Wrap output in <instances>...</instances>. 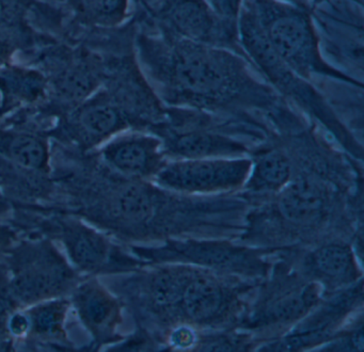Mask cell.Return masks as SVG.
I'll list each match as a JSON object with an SVG mask.
<instances>
[{"label":"cell","mask_w":364,"mask_h":352,"mask_svg":"<svg viewBox=\"0 0 364 352\" xmlns=\"http://www.w3.org/2000/svg\"><path fill=\"white\" fill-rule=\"evenodd\" d=\"M136 21L138 63L166 107L244 119H252V112L291 114L244 53L181 40Z\"/></svg>","instance_id":"1"},{"label":"cell","mask_w":364,"mask_h":352,"mask_svg":"<svg viewBox=\"0 0 364 352\" xmlns=\"http://www.w3.org/2000/svg\"><path fill=\"white\" fill-rule=\"evenodd\" d=\"M52 166L56 196L48 209L77 215L125 245L159 240L164 223L171 222L173 215L181 217L223 202H205L153 181L122 176L106 168L95 151L82 153L54 141Z\"/></svg>","instance_id":"2"},{"label":"cell","mask_w":364,"mask_h":352,"mask_svg":"<svg viewBox=\"0 0 364 352\" xmlns=\"http://www.w3.org/2000/svg\"><path fill=\"white\" fill-rule=\"evenodd\" d=\"M24 58V63L46 75L48 87L46 102L27 109L50 127L92 95L105 76V55L95 31L82 32L72 40L56 38Z\"/></svg>","instance_id":"3"},{"label":"cell","mask_w":364,"mask_h":352,"mask_svg":"<svg viewBox=\"0 0 364 352\" xmlns=\"http://www.w3.org/2000/svg\"><path fill=\"white\" fill-rule=\"evenodd\" d=\"M9 221L24 234L42 235L55 241L82 277L124 274L148 266L127 245L65 211L14 207Z\"/></svg>","instance_id":"4"},{"label":"cell","mask_w":364,"mask_h":352,"mask_svg":"<svg viewBox=\"0 0 364 352\" xmlns=\"http://www.w3.org/2000/svg\"><path fill=\"white\" fill-rule=\"evenodd\" d=\"M274 55L302 78L318 77L362 89V81L332 65L321 53L310 9L279 0H245Z\"/></svg>","instance_id":"5"},{"label":"cell","mask_w":364,"mask_h":352,"mask_svg":"<svg viewBox=\"0 0 364 352\" xmlns=\"http://www.w3.org/2000/svg\"><path fill=\"white\" fill-rule=\"evenodd\" d=\"M237 33L245 55L274 91L285 102L295 105L325 126L351 155L361 157V145L343 125L314 83L296 74L274 55L244 2L238 12Z\"/></svg>","instance_id":"6"},{"label":"cell","mask_w":364,"mask_h":352,"mask_svg":"<svg viewBox=\"0 0 364 352\" xmlns=\"http://www.w3.org/2000/svg\"><path fill=\"white\" fill-rule=\"evenodd\" d=\"M0 266L20 309L69 297L85 277L72 267L55 241L38 234H25L0 256Z\"/></svg>","instance_id":"7"},{"label":"cell","mask_w":364,"mask_h":352,"mask_svg":"<svg viewBox=\"0 0 364 352\" xmlns=\"http://www.w3.org/2000/svg\"><path fill=\"white\" fill-rule=\"evenodd\" d=\"M228 117L195 109L166 108L165 119L149 132L163 141L169 159L242 157L249 151L248 143L240 139V124H228Z\"/></svg>","instance_id":"8"},{"label":"cell","mask_w":364,"mask_h":352,"mask_svg":"<svg viewBox=\"0 0 364 352\" xmlns=\"http://www.w3.org/2000/svg\"><path fill=\"white\" fill-rule=\"evenodd\" d=\"M148 266L184 264L231 277H266L269 264L264 250L240 247L216 239H166L159 247L127 245Z\"/></svg>","instance_id":"9"},{"label":"cell","mask_w":364,"mask_h":352,"mask_svg":"<svg viewBox=\"0 0 364 352\" xmlns=\"http://www.w3.org/2000/svg\"><path fill=\"white\" fill-rule=\"evenodd\" d=\"M144 122L107 87H101L48 129L54 142L88 153L127 130H146Z\"/></svg>","instance_id":"10"},{"label":"cell","mask_w":364,"mask_h":352,"mask_svg":"<svg viewBox=\"0 0 364 352\" xmlns=\"http://www.w3.org/2000/svg\"><path fill=\"white\" fill-rule=\"evenodd\" d=\"M136 18L173 38L244 53L238 41L237 19L223 16L208 0H155Z\"/></svg>","instance_id":"11"},{"label":"cell","mask_w":364,"mask_h":352,"mask_svg":"<svg viewBox=\"0 0 364 352\" xmlns=\"http://www.w3.org/2000/svg\"><path fill=\"white\" fill-rule=\"evenodd\" d=\"M251 164L246 156L169 159L153 183L185 196L231 193L244 188Z\"/></svg>","instance_id":"12"},{"label":"cell","mask_w":364,"mask_h":352,"mask_svg":"<svg viewBox=\"0 0 364 352\" xmlns=\"http://www.w3.org/2000/svg\"><path fill=\"white\" fill-rule=\"evenodd\" d=\"M69 298L71 309L90 336V343L80 351L108 350L124 338L119 331L124 305L101 277H85Z\"/></svg>","instance_id":"13"},{"label":"cell","mask_w":364,"mask_h":352,"mask_svg":"<svg viewBox=\"0 0 364 352\" xmlns=\"http://www.w3.org/2000/svg\"><path fill=\"white\" fill-rule=\"evenodd\" d=\"M231 277L196 267L172 319L191 326L219 324L236 306L240 296Z\"/></svg>","instance_id":"14"},{"label":"cell","mask_w":364,"mask_h":352,"mask_svg":"<svg viewBox=\"0 0 364 352\" xmlns=\"http://www.w3.org/2000/svg\"><path fill=\"white\" fill-rule=\"evenodd\" d=\"M95 151L112 172L141 181H154L169 160L161 139L149 130L120 132Z\"/></svg>","instance_id":"15"},{"label":"cell","mask_w":364,"mask_h":352,"mask_svg":"<svg viewBox=\"0 0 364 352\" xmlns=\"http://www.w3.org/2000/svg\"><path fill=\"white\" fill-rule=\"evenodd\" d=\"M274 213L289 225L311 228L323 221L336 198V188L316 173H294L291 181L274 194Z\"/></svg>","instance_id":"16"},{"label":"cell","mask_w":364,"mask_h":352,"mask_svg":"<svg viewBox=\"0 0 364 352\" xmlns=\"http://www.w3.org/2000/svg\"><path fill=\"white\" fill-rule=\"evenodd\" d=\"M71 311L69 297L41 301L24 307L28 320L26 334L16 343V351H78L67 330Z\"/></svg>","instance_id":"17"},{"label":"cell","mask_w":364,"mask_h":352,"mask_svg":"<svg viewBox=\"0 0 364 352\" xmlns=\"http://www.w3.org/2000/svg\"><path fill=\"white\" fill-rule=\"evenodd\" d=\"M48 80L41 70L12 61L0 66V121L21 109L46 102Z\"/></svg>","instance_id":"18"},{"label":"cell","mask_w":364,"mask_h":352,"mask_svg":"<svg viewBox=\"0 0 364 352\" xmlns=\"http://www.w3.org/2000/svg\"><path fill=\"white\" fill-rule=\"evenodd\" d=\"M68 16V36L121 27L132 18L131 0H53Z\"/></svg>","instance_id":"19"},{"label":"cell","mask_w":364,"mask_h":352,"mask_svg":"<svg viewBox=\"0 0 364 352\" xmlns=\"http://www.w3.org/2000/svg\"><path fill=\"white\" fill-rule=\"evenodd\" d=\"M306 268L321 286L341 287L361 277L353 250L344 243H328L317 247L306 258Z\"/></svg>","instance_id":"20"},{"label":"cell","mask_w":364,"mask_h":352,"mask_svg":"<svg viewBox=\"0 0 364 352\" xmlns=\"http://www.w3.org/2000/svg\"><path fill=\"white\" fill-rule=\"evenodd\" d=\"M33 23L41 31L63 38L68 17L60 4L50 0H0V26Z\"/></svg>","instance_id":"21"},{"label":"cell","mask_w":364,"mask_h":352,"mask_svg":"<svg viewBox=\"0 0 364 352\" xmlns=\"http://www.w3.org/2000/svg\"><path fill=\"white\" fill-rule=\"evenodd\" d=\"M251 170L242 189L251 194H276L293 177L294 162L281 149H262L251 158Z\"/></svg>","instance_id":"22"},{"label":"cell","mask_w":364,"mask_h":352,"mask_svg":"<svg viewBox=\"0 0 364 352\" xmlns=\"http://www.w3.org/2000/svg\"><path fill=\"white\" fill-rule=\"evenodd\" d=\"M323 286L311 282L293 288L274 299L257 317L259 326H279L294 324L306 317L321 301Z\"/></svg>","instance_id":"23"},{"label":"cell","mask_w":364,"mask_h":352,"mask_svg":"<svg viewBox=\"0 0 364 352\" xmlns=\"http://www.w3.org/2000/svg\"><path fill=\"white\" fill-rule=\"evenodd\" d=\"M24 235L9 220H0V256L7 253Z\"/></svg>","instance_id":"24"},{"label":"cell","mask_w":364,"mask_h":352,"mask_svg":"<svg viewBox=\"0 0 364 352\" xmlns=\"http://www.w3.org/2000/svg\"><path fill=\"white\" fill-rule=\"evenodd\" d=\"M208 1L223 16L237 19L238 12L245 0H208Z\"/></svg>","instance_id":"25"},{"label":"cell","mask_w":364,"mask_h":352,"mask_svg":"<svg viewBox=\"0 0 364 352\" xmlns=\"http://www.w3.org/2000/svg\"><path fill=\"white\" fill-rule=\"evenodd\" d=\"M195 337H193V331L188 328H181L172 333V343L176 346H182V347H188L193 345Z\"/></svg>","instance_id":"26"},{"label":"cell","mask_w":364,"mask_h":352,"mask_svg":"<svg viewBox=\"0 0 364 352\" xmlns=\"http://www.w3.org/2000/svg\"><path fill=\"white\" fill-rule=\"evenodd\" d=\"M14 213L11 203L4 196L3 191L0 189V220H10Z\"/></svg>","instance_id":"27"},{"label":"cell","mask_w":364,"mask_h":352,"mask_svg":"<svg viewBox=\"0 0 364 352\" xmlns=\"http://www.w3.org/2000/svg\"><path fill=\"white\" fill-rule=\"evenodd\" d=\"M279 1L293 4V6H301V8L310 9V10L314 8V0H279Z\"/></svg>","instance_id":"28"},{"label":"cell","mask_w":364,"mask_h":352,"mask_svg":"<svg viewBox=\"0 0 364 352\" xmlns=\"http://www.w3.org/2000/svg\"><path fill=\"white\" fill-rule=\"evenodd\" d=\"M0 351H14V349L11 343L4 341V339L0 337Z\"/></svg>","instance_id":"29"},{"label":"cell","mask_w":364,"mask_h":352,"mask_svg":"<svg viewBox=\"0 0 364 352\" xmlns=\"http://www.w3.org/2000/svg\"><path fill=\"white\" fill-rule=\"evenodd\" d=\"M136 2L139 4L140 10H146L152 4L153 0H136Z\"/></svg>","instance_id":"30"},{"label":"cell","mask_w":364,"mask_h":352,"mask_svg":"<svg viewBox=\"0 0 364 352\" xmlns=\"http://www.w3.org/2000/svg\"><path fill=\"white\" fill-rule=\"evenodd\" d=\"M327 1V0H314V6L317 4H323V2Z\"/></svg>","instance_id":"31"},{"label":"cell","mask_w":364,"mask_h":352,"mask_svg":"<svg viewBox=\"0 0 364 352\" xmlns=\"http://www.w3.org/2000/svg\"><path fill=\"white\" fill-rule=\"evenodd\" d=\"M50 1H53V0H50Z\"/></svg>","instance_id":"32"}]
</instances>
